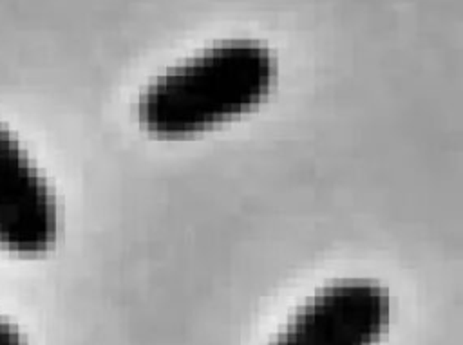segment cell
I'll list each match as a JSON object with an SVG mask.
<instances>
[{"instance_id": "obj_1", "label": "cell", "mask_w": 463, "mask_h": 345, "mask_svg": "<svg viewBox=\"0 0 463 345\" xmlns=\"http://www.w3.org/2000/svg\"><path fill=\"white\" fill-rule=\"evenodd\" d=\"M277 63L253 40L215 43L157 76L139 96L141 126L157 137H186L255 108L271 90Z\"/></svg>"}, {"instance_id": "obj_2", "label": "cell", "mask_w": 463, "mask_h": 345, "mask_svg": "<svg viewBox=\"0 0 463 345\" xmlns=\"http://www.w3.org/2000/svg\"><path fill=\"white\" fill-rule=\"evenodd\" d=\"M391 322V298L373 280H340L307 298L269 345H376Z\"/></svg>"}, {"instance_id": "obj_3", "label": "cell", "mask_w": 463, "mask_h": 345, "mask_svg": "<svg viewBox=\"0 0 463 345\" xmlns=\"http://www.w3.org/2000/svg\"><path fill=\"white\" fill-rule=\"evenodd\" d=\"M58 231L54 197L18 141L0 125V246L36 255Z\"/></svg>"}, {"instance_id": "obj_4", "label": "cell", "mask_w": 463, "mask_h": 345, "mask_svg": "<svg viewBox=\"0 0 463 345\" xmlns=\"http://www.w3.org/2000/svg\"><path fill=\"white\" fill-rule=\"evenodd\" d=\"M0 345H25L18 329L2 318H0Z\"/></svg>"}]
</instances>
